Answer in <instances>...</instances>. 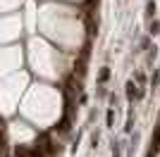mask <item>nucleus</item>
I'll list each match as a JSON object with an SVG mask.
<instances>
[{
	"label": "nucleus",
	"mask_w": 160,
	"mask_h": 157,
	"mask_svg": "<svg viewBox=\"0 0 160 157\" xmlns=\"http://www.w3.org/2000/svg\"><path fill=\"white\" fill-rule=\"evenodd\" d=\"M112 119H115V112L110 110V112H108V126H112Z\"/></svg>",
	"instance_id": "obj_2"
},
{
	"label": "nucleus",
	"mask_w": 160,
	"mask_h": 157,
	"mask_svg": "<svg viewBox=\"0 0 160 157\" xmlns=\"http://www.w3.org/2000/svg\"><path fill=\"white\" fill-rule=\"evenodd\" d=\"M12 136L17 138V140H31L33 131H29L24 124H12Z\"/></svg>",
	"instance_id": "obj_1"
},
{
	"label": "nucleus",
	"mask_w": 160,
	"mask_h": 157,
	"mask_svg": "<svg viewBox=\"0 0 160 157\" xmlns=\"http://www.w3.org/2000/svg\"><path fill=\"white\" fill-rule=\"evenodd\" d=\"M108 76H110V72H108V69H103V72H100V81H105Z\"/></svg>",
	"instance_id": "obj_4"
},
{
	"label": "nucleus",
	"mask_w": 160,
	"mask_h": 157,
	"mask_svg": "<svg viewBox=\"0 0 160 157\" xmlns=\"http://www.w3.org/2000/svg\"><path fill=\"white\" fill-rule=\"evenodd\" d=\"M127 88H129V91H127V95H129V98H134V88H136V86H134V83H129Z\"/></svg>",
	"instance_id": "obj_3"
}]
</instances>
